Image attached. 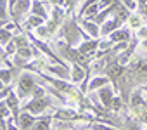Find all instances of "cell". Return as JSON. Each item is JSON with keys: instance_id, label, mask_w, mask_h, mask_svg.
Wrapping results in <instances>:
<instances>
[{"instance_id": "1", "label": "cell", "mask_w": 147, "mask_h": 130, "mask_svg": "<svg viewBox=\"0 0 147 130\" xmlns=\"http://www.w3.org/2000/svg\"><path fill=\"white\" fill-rule=\"evenodd\" d=\"M36 77L33 75V71H28L24 70L23 73H19V78H18V97L23 101L26 97H33V92L36 89Z\"/></svg>"}, {"instance_id": "2", "label": "cell", "mask_w": 147, "mask_h": 130, "mask_svg": "<svg viewBox=\"0 0 147 130\" xmlns=\"http://www.w3.org/2000/svg\"><path fill=\"white\" fill-rule=\"evenodd\" d=\"M130 108H131L133 118H137L147 128V101L142 97V89L140 87L133 90V94L130 97Z\"/></svg>"}, {"instance_id": "3", "label": "cell", "mask_w": 147, "mask_h": 130, "mask_svg": "<svg viewBox=\"0 0 147 130\" xmlns=\"http://www.w3.org/2000/svg\"><path fill=\"white\" fill-rule=\"evenodd\" d=\"M49 108H52V99H50V95H43V97H35V99L28 101L23 109L28 111V113H31L33 116H40Z\"/></svg>"}, {"instance_id": "4", "label": "cell", "mask_w": 147, "mask_h": 130, "mask_svg": "<svg viewBox=\"0 0 147 130\" xmlns=\"http://www.w3.org/2000/svg\"><path fill=\"white\" fill-rule=\"evenodd\" d=\"M7 7L11 9L9 14L12 18V23H16L18 26H21V19L24 18L26 12H31V2H28V0H23V2H9Z\"/></svg>"}, {"instance_id": "5", "label": "cell", "mask_w": 147, "mask_h": 130, "mask_svg": "<svg viewBox=\"0 0 147 130\" xmlns=\"http://www.w3.org/2000/svg\"><path fill=\"white\" fill-rule=\"evenodd\" d=\"M40 64H42V68L45 70V71H49V73H52L55 78H62V80H71V68L69 66H66V64H49V62H45V61H40V59H36Z\"/></svg>"}, {"instance_id": "6", "label": "cell", "mask_w": 147, "mask_h": 130, "mask_svg": "<svg viewBox=\"0 0 147 130\" xmlns=\"http://www.w3.org/2000/svg\"><path fill=\"white\" fill-rule=\"evenodd\" d=\"M78 23H80V26H82V30L90 37V38H94V40H99V37H100V26L99 24H95L94 21H90V19H85V18H82V19H78Z\"/></svg>"}, {"instance_id": "7", "label": "cell", "mask_w": 147, "mask_h": 130, "mask_svg": "<svg viewBox=\"0 0 147 130\" xmlns=\"http://www.w3.org/2000/svg\"><path fill=\"white\" fill-rule=\"evenodd\" d=\"M99 47H100V40H87V42H82L78 45V50L83 54V56H88V57H95L97 52H99Z\"/></svg>"}, {"instance_id": "8", "label": "cell", "mask_w": 147, "mask_h": 130, "mask_svg": "<svg viewBox=\"0 0 147 130\" xmlns=\"http://www.w3.org/2000/svg\"><path fill=\"white\" fill-rule=\"evenodd\" d=\"M2 101H5L7 102V106H9V109H11V113H12V118H14V121H18V118H19V114H21V104H19V97H18V94H14L12 90L7 94V97L5 99H2Z\"/></svg>"}, {"instance_id": "9", "label": "cell", "mask_w": 147, "mask_h": 130, "mask_svg": "<svg viewBox=\"0 0 147 130\" xmlns=\"http://www.w3.org/2000/svg\"><path fill=\"white\" fill-rule=\"evenodd\" d=\"M16 123H18L19 130H33V127L36 123V116H33L28 111H21V114H19V118H18Z\"/></svg>"}, {"instance_id": "10", "label": "cell", "mask_w": 147, "mask_h": 130, "mask_svg": "<svg viewBox=\"0 0 147 130\" xmlns=\"http://www.w3.org/2000/svg\"><path fill=\"white\" fill-rule=\"evenodd\" d=\"M99 99H100V102H102V106L109 111L111 109V106H113V101H114V90H113V87H111V83L109 85H106L104 89H100L99 92Z\"/></svg>"}, {"instance_id": "11", "label": "cell", "mask_w": 147, "mask_h": 130, "mask_svg": "<svg viewBox=\"0 0 147 130\" xmlns=\"http://www.w3.org/2000/svg\"><path fill=\"white\" fill-rule=\"evenodd\" d=\"M88 75H90V71H88V70H85V68L78 66V64H71V82H73V83L82 85V83L87 80V77H88Z\"/></svg>"}, {"instance_id": "12", "label": "cell", "mask_w": 147, "mask_h": 130, "mask_svg": "<svg viewBox=\"0 0 147 130\" xmlns=\"http://www.w3.org/2000/svg\"><path fill=\"white\" fill-rule=\"evenodd\" d=\"M130 16H131V12L123 5V2H118L116 11H114V14H113V19L119 24V28H121V24H123V23H128Z\"/></svg>"}, {"instance_id": "13", "label": "cell", "mask_w": 147, "mask_h": 130, "mask_svg": "<svg viewBox=\"0 0 147 130\" xmlns=\"http://www.w3.org/2000/svg\"><path fill=\"white\" fill-rule=\"evenodd\" d=\"M130 38H133V37H131V30H130L128 26L116 30V31L109 37V40H111L114 45H116V43H123V42H130Z\"/></svg>"}, {"instance_id": "14", "label": "cell", "mask_w": 147, "mask_h": 130, "mask_svg": "<svg viewBox=\"0 0 147 130\" xmlns=\"http://www.w3.org/2000/svg\"><path fill=\"white\" fill-rule=\"evenodd\" d=\"M111 83V78L109 77H106V75H97V77H94L92 80H90V83H88V90L87 92H99L100 89H104L106 85H109Z\"/></svg>"}, {"instance_id": "15", "label": "cell", "mask_w": 147, "mask_h": 130, "mask_svg": "<svg viewBox=\"0 0 147 130\" xmlns=\"http://www.w3.org/2000/svg\"><path fill=\"white\" fill-rule=\"evenodd\" d=\"M45 2H31V14L36 18H42L43 21H49V11L45 9Z\"/></svg>"}, {"instance_id": "16", "label": "cell", "mask_w": 147, "mask_h": 130, "mask_svg": "<svg viewBox=\"0 0 147 130\" xmlns=\"http://www.w3.org/2000/svg\"><path fill=\"white\" fill-rule=\"evenodd\" d=\"M116 30H119V24H118L113 18H109V19L100 26V35H102V37H111Z\"/></svg>"}, {"instance_id": "17", "label": "cell", "mask_w": 147, "mask_h": 130, "mask_svg": "<svg viewBox=\"0 0 147 130\" xmlns=\"http://www.w3.org/2000/svg\"><path fill=\"white\" fill-rule=\"evenodd\" d=\"M42 24H45V21L42 19V18H36V16H30L26 21H24V30L28 31V33H31V31H35L36 28H40Z\"/></svg>"}, {"instance_id": "18", "label": "cell", "mask_w": 147, "mask_h": 130, "mask_svg": "<svg viewBox=\"0 0 147 130\" xmlns=\"http://www.w3.org/2000/svg\"><path fill=\"white\" fill-rule=\"evenodd\" d=\"M54 116L52 114H43L36 118V123L33 127V130H50V123H52Z\"/></svg>"}, {"instance_id": "19", "label": "cell", "mask_w": 147, "mask_h": 130, "mask_svg": "<svg viewBox=\"0 0 147 130\" xmlns=\"http://www.w3.org/2000/svg\"><path fill=\"white\" fill-rule=\"evenodd\" d=\"M145 24H144V19L140 18V14H137V12H133L131 16H130V19H128V28L130 30H135V31H138L140 28H144Z\"/></svg>"}, {"instance_id": "20", "label": "cell", "mask_w": 147, "mask_h": 130, "mask_svg": "<svg viewBox=\"0 0 147 130\" xmlns=\"http://www.w3.org/2000/svg\"><path fill=\"white\" fill-rule=\"evenodd\" d=\"M33 35L38 38V40H49V37H50V30H49V26H47V23L45 24H42L40 28H36L35 31H33Z\"/></svg>"}, {"instance_id": "21", "label": "cell", "mask_w": 147, "mask_h": 130, "mask_svg": "<svg viewBox=\"0 0 147 130\" xmlns=\"http://www.w3.org/2000/svg\"><path fill=\"white\" fill-rule=\"evenodd\" d=\"M12 77H14V71H12V70L2 68V71H0V78H2V87H11Z\"/></svg>"}, {"instance_id": "22", "label": "cell", "mask_w": 147, "mask_h": 130, "mask_svg": "<svg viewBox=\"0 0 147 130\" xmlns=\"http://www.w3.org/2000/svg\"><path fill=\"white\" fill-rule=\"evenodd\" d=\"M0 37H2V40H0V42H2V47H5L9 42H12V38H14V35L7 30V28H0Z\"/></svg>"}, {"instance_id": "23", "label": "cell", "mask_w": 147, "mask_h": 130, "mask_svg": "<svg viewBox=\"0 0 147 130\" xmlns=\"http://www.w3.org/2000/svg\"><path fill=\"white\" fill-rule=\"evenodd\" d=\"M137 14H140V18L144 19V23H147V2L145 0H138V11Z\"/></svg>"}, {"instance_id": "24", "label": "cell", "mask_w": 147, "mask_h": 130, "mask_svg": "<svg viewBox=\"0 0 147 130\" xmlns=\"http://www.w3.org/2000/svg\"><path fill=\"white\" fill-rule=\"evenodd\" d=\"M126 130H142V123H140L137 118H128Z\"/></svg>"}, {"instance_id": "25", "label": "cell", "mask_w": 147, "mask_h": 130, "mask_svg": "<svg viewBox=\"0 0 147 130\" xmlns=\"http://www.w3.org/2000/svg\"><path fill=\"white\" fill-rule=\"evenodd\" d=\"M0 111H2V121H5V118H9V116L12 114L5 101H2V104H0Z\"/></svg>"}, {"instance_id": "26", "label": "cell", "mask_w": 147, "mask_h": 130, "mask_svg": "<svg viewBox=\"0 0 147 130\" xmlns=\"http://www.w3.org/2000/svg\"><path fill=\"white\" fill-rule=\"evenodd\" d=\"M90 128L92 130H121V128H116V127H111V125H102V123H95Z\"/></svg>"}, {"instance_id": "27", "label": "cell", "mask_w": 147, "mask_h": 130, "mask_svg": "<svg viewBox=\"0 0 147 130\" xmlns=\"http://www.w3.org/2000/svg\"><path fill=\"white\" fill-rule=\"evenodd\" d=\"M123 5L133 14V12H137L138 11V2H128V0H125V2H123Z\"/></svg>"}, {"instance_id": "28", "label": "cell", "mask_w": 147, "mask_h": 130, "mask_svg": "<svg viewBox=\"0 0 147 130\" xmlns=\"http://www.w3.org/2000/svg\"><path fill=\"white\" fill-rule=\"evenodd\" d=\"M43 95H47L45 89H43L42 85H36V89H35V92H33V99H35V97H43Z\"/></svg>"}, {"instance_id": "29", "label": "cell", "mask_w": 147, "mask_h": 130, "mask_svg": "<svg viewBox=\"0 0 147 130\" xmlns=\"http://www.w3.org/2000/svg\"><path fill=\"white\" fill-rule=\"evenodd\" d=\"M137 38H145L147 40V26H144L137 31Z\"/></svg>"}, {"instance_id": "30", "label": "cell", "mask_w": 147, "mask_h": 130, "mask_svg": "<svg viewBox=\"0 0 147 130\" xmlns=\"http://www.w3.org/2000/svg\"><path fill=\"white\" fill-rule=\"evenodd\" d=\"M75 130H92L90 127H85V128H75Z\"/></svg>"}, {"instance_id": "31", "label": "cell", "mask_w": 147, "mask_h": 130, "mask_svg": "<svg viewBox=\"0 0 147 130\" xmlns=\"http://www.w3.org/2000/svg\"><path fill=\"white\" fill-rule=\"evenodd\" d=\"M61 130H69V128H61Z\"/></svg>"}, {"instance_id": "32", "label": "cell", "mask_w": 147, "mask_h": 130, "mask_svg": "<svg viewBox=\"0 0 147 130\" xmlns=\"http://www.w3.org/2000/svg\"><path fill=\"white\" fill-rule=\"evenodd\" d=\"M144 130H147V128H144Z\"/></svg>"}]
</instances>
